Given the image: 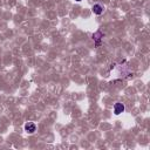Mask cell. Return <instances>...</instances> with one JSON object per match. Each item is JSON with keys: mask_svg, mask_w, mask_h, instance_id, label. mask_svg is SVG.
Here are the masks:
<instances>
[{"mask_svg": "<svg viewBox=\"0 0 150 150\" xmlns=\"http://www.w3.org/2000/svg\"><path fill=\"white\" fill-rule=\"evenodd\" d=\"M91 9H93L94 14H96V15H100V14H102V12H103V7H102L100 4H96V5H94Z\"/></svg>", "mask_w": 150, "mask_h": 150, "instance_id": "cell-4", "label": "cell"}, {"mask_svg": "<svg viewBox=\"0 0 150 150\" xmlns=\"http://www.w3.org/2000/svg\"><path fill=\"white\" fill-rule=\"evenodd\" d=\"M36 130V124L34 122H27L25 124V131L27 134H34Z\"/></svg>", "mask_w": 150, "mask_h": 150, "instance_id": "cell-1", "label": "cell"}, {"mask_svg": "<svg viewBox=\"0 0 150 150\" xmlns=\"http://www.w3.org/2000/svg\"><path fill=\"white\" fill-rule=\"evenodd\" d=\"M75 1H77V2H80V1H81V0H75Z\"/></svg>", "mask_w": 150, "mask_h": 150, "instance_id": "cell-5", "label": "cell"}, {"mask_svg": "<svg viewBox=\"0 0 150 150\" xmlns=\"http://www.w3.org/2000/svg\"><path fill=\"white\" fill-rule=\"evenodd\" d=\"M103 38V33L101 30H96L94 34H93V40L96 42V46L98 47L100 46V42H101V39Z\"/></svg>", "mask_w": 150, "mask_h": 150, "instance_id": "cell-3", "label": "cell"}, {"mask_svg": "<svg viewBox=\"0 0 150 150\" xmlns=\"http://www.w3.org/2000/svg\"><path fill=\"white\" fill-rule=\"evenodd\" d=\"M124 104L123 103H120V102H117V103H115L114 104V114L115 115H120V114H122L123 111H124Z\"/></svg>", "mask_w": 150, "mask_h": 150, "instance_id": "cell-2", "label": "cell"}]
</instances>
